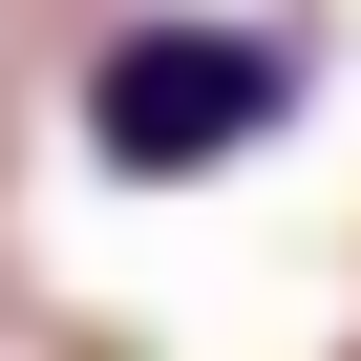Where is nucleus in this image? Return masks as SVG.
<instances>
[{
    "label": "nucleus",
    "instance_id": "obj_1",
    "mask_svg": "<svg viewBox=\"0 0 361 361\" xmlns=\"http://www.w3.org/2000/svg\"><path fill=\"white\" fill-rule=\"evenodd\" d=\"M319 106V22H255V0H149V22L85 43L64 128L106 192H213V170H255L276 128Z\"/></svg>",
    "mask_w": 361,
    "mask_h": 361
}]
</instances>
